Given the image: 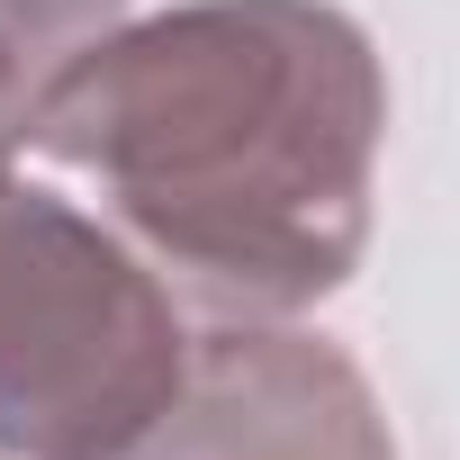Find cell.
Here are the masks:
<instances>
[{
    "label": "cell",
    "instance_id": "1",
    "mask_svg": "<svg viewBox=\"0 0 460 460\" xmlns=\"http://www.w3.org/2000/svg\"><path fill=\"white\" fill-rule=\"evenodd\" d=\"M28 145L199 325H280L370 253L388 145L379 46L334 0H181L46 73Z\"/></svg>",
    "mask_w": 460,
    "mask_h": 460
},
{
    "label": "cell",
    "instance_id": "2",
    "mask_svg": "<svg viewBox=\"0 0 460 460\" xmlns=\"http://www.w3.org/2000/svg\"><path fill=\"white\" fill-rule=\"evenodd\" d=\"M190 316L109 217L0 172V460H109L181 388Z\"/></svg>",
    "mask_w": 460,
    "mask_h": 460
},
{
    "label": "cell",
    "instance_id": "3",
    "mask_svg": "<svg viewBox=\"0 0 460 460\" xmlns=\"http://www.w3.org/2000/svg\"><path fill=\"white\" fill-rule=\"evenodd\" d=\"M109 460H397V433L361 361L280 316L190 325L172 406Z\"/></svg>",
    "mask_w": 460,
    "mask_h": 460
},
{
    "label": "cell",
    "instance_id": "4",
    "mask_svg": "<svg viewBox=\"0 0 460 460\" xmlns=\"http://www.w3.org/2000/svg\"><path fill=\"white\" fill-rule=\"evenodd\" d=\"M127 10H136V0H0V28L55 73V64H73L91 37H109Z\"/></svg>",
    "mask_w": 460,
    "mask_h": 460
},
{
    "label": "cell",
    "instance_id": "5",
    "mask_svg": "<svg viewBox=\"0 0 460 460\" xmlns=\"http://www.w3.org/2000/svg\"><path fill=\"white\" fill-rule=\"evenodd\" d=\"M37 91H46V64L0 28V172H10V154L28 145V118H37Z\"/></svg>",
    "mask_w": 460,
    "mask_h": 460
}]
</instances>
